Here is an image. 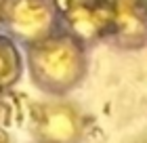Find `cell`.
I'll use <instances>...</instances> for the list:
<instances>
[{"mask_svg":"<svg viewBox=\"0 0 147 143\" xmlns=\"http://www.w3.org/2000/svg\"><path fill=\"white\" fill-rule=\"evenodd\" d=\"M0 2H2V0H0Z\"/></svg>","mask_w":147,"mask_h":143,"instance_id":"cell-10","label":"cell"},{"mask_svg":"<svg viewBox=\"0 0 147 143\" xmlns=\"http://www.w3.org/2000/svg\"><path fill=\"white\" fill-rule=\"evenodd\" d=\"M23 57L17 49V42L11 40L4 32H0V93L9 88L21 78Z\"/></svg>","mask_w":147,"mask_h":143,"instance_id":"cell-6","label":"cell"},{"mask_svg":"<svg viewBox=\"0 0 147 143\" xmlns=\"http://www.w3.org/2000/svg\"><path fill=\"white\" fill-rule=\"evenodd\" d=\"M6 143H9V141H6Z\"/></svg>","mask_w":147,"mask_h":143,"instance_id":"cell-11","label":"cell"},{"mask_svg":"<svg viewBox=\"0 0 147 143\" xmlns=\"http://www.w3.org/2000/svg\"><path fill=\"white\" fill-rule=\"evenodd\" d=\"M143 143H147V139H145V141H143Z\"/></svg>","mask_w":147,"mask_h":143,"instance_id":"cell-9","label":"cell"},{"mask_svg":"<svg viewBox=\"0 0 147 143\" xmlns=\"http://www.w3.org/2000/svg\"><path fill=\"white\" fill-rule=\"evenodd\" d=\"M25 59L32 82L53 97L74 91L88 72L86 46L61 28L28 44Z\"/></svg>","mask_w":147,"mask_h":143,"instance_id":"cell-1","label":"cell"},{"mask_svg":"<svg viewBox=\"0 0 147 143\" xmlns=\"http://www.w3.org/2000/svg\"><path fill=\"white\" fill-rule=\"evenodd\" d=\"M49 2H51V6H53V11L57 13V17H61V15H65L67 11L78 9V6L88 4V2H95V0H49Z\"/></svg>","mask_w":147,"mask_h":143,"instance_id":"cell-7","label":"cell"},{"mask_svg":"<svg viewBox=\"0 0 147 143\" xmlns=\"http://www.w3.org/2000/svg\"><path fill=\"white\" fill-rule=\"evenodd\" d=\"M9 141V137H6V133H4V128L0 126V143H6Z\"/></svg>","mask_w":147,"mask_h":143,"instance_id":"cell-8","label":"cell"},{"mask_svg":"<svg viewBox=\"0 0 147 143\" xmlns=\"http://www.w3.org/2000/svg\"><path fill=\"white\" fill-rule=\"evenodd\" d=\"M59 28L80 40L86 49L90 44L109 40L113 28V13L109 0H95L59 17Z\"/></svg>","mask_w":147,"mask_h":143,"instance_id":"cell-4","label":"cell"},{"mask_svg":"<svg viewBox=\"0 0 147 143\" xmlns=\"http://www.w3.org/2000/svg\"><path fill=\"white\" fill-rule=\"evenodd\" d=\"M32 128L38 143H78L84 131L80 112L61 101L32 107Z\"/></svg>","mask_w":147,"mask_h":143,"instance_id":"cell-3","label":"cell"},{"mask_svg":"<svg viewBox=\"0 0 147 143\" xmlns=\"http://www.w3.org/2000/svg\"><path fill=\"white\" fill-rule=\"evenodd\" d=\"M113 28L109 42L124 51H137L147 44V0H109Z\"/></svg>","mask_w":147,"mask_h":143,"instance_id":"cell-5","label":"cell"},{"mask_svg":"<svg viewBox=\"0 0 147 143\" xmlns=\"http://www.w3.org/2000/svg\"><path fill=\"white\" fill-rule=\"evenodd\" d=\"M0 28L15 42L32 44L59 28V17L49 0H2Z\"/></svg>","mask_w":147,"mask_h":143,"instance_id":"cell-2","label":"cell"}]
</instances>
